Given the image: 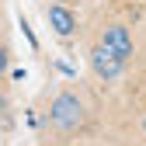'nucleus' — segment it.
<instances>
[{
    "instance_id": "1",
    "label": "nucleus",
    "mask_w": 146,
    "mask_h": 146,
    "mask_svg": "<svg viewBox=\"0 0 146 146\" xmlns=\"http://www.w3.org/2000/svg\"><path fill=\"white\" fill-rule=\"evenodd\" d=\"M52 125L63 132H73V129H80V118H84V108L80 101L73 98V94H59L56 101H52V111H49Z\"/></svg>"
},
{
    "instance_id": "2",
    "label": "nucleus",
    "mask_w": 146,
    "mask_h": 146,
    "mask_svg": "<svg viewBox=\"0 0 146 146\" xmlns=\"http://www.w3.org/2000/svg\"><path fill=\"white\" fill-rule=\"evenodd\" d=\"M90 66H94V73L104 77V80H118L125 73V59H118L108 45H94L90 49Z\"/></svg>"
},
{
    "instance_id": "3",
    "label": "nucleus",
    "mask_w": 146,
    "mask_h": 146,
    "mask_svg": "<svg viewBox=\"0 0 146 146\" xmlns=\"http://www.w3.org/2000/svg\"><path fill=\"white\" fill-rule=\"evenodd\" d=\"M101 45H108V49H111L118 59H125V63L132 59V38H129V28H122V25L104 28V31H101Z\"/></svg>"
},
{
    "instance_id": "4",
    "label": "nucleus",
    "mask_w": 146,
    "mask_h": 146,
    "mask_svg": "<svg viewBox=\"0 0 146 146\" xmlns=\"http://www.w3.org/2000/svg\"><path fill=\"white\" fill-rule=\"evenodd\" d=\"M49 25L56 28V35L70 38V35L77 31V17H73V11H70L66 4H52V7H49Z\"/></svg>"
},
{
    "instance_id": "5",
    "label": "nucleus",
    "mask_w": 146,
    "mask_h": 146,
    "mask_svg": "<svg viewBox=\"0 0 146 146\" xmlns=\"http://www.w3.org/2000/svg\"><path fill=\"white\" fill-rule=\"evenodd\" d=\"M0 73H7V52L0 49Z\"/></svg>"
},
{
    "instance_id": "6",
    "label": "nucleus",
    "mask_w": 146,
    "mask_h": 146,
    "mask_svg": "<svg viewBox=\"0 0 146 146\" xmlns=\"http://www.w3.org/2000/svg\"><path fill=\"white\" fill-rule=\"evenodd\" d=\"M4 108H7V101H4V98H0V111H4Z\"/></svg>"
},
{
    "instance_id": "7",
    "label": "nucleus",
    "mask_w": 146,
    "mask_h": 146,
    "mask_svg": "<svg viewBox=\"0 0 146 146\" xmlns=\"http://www.w3.org/2000/svg\"><path fill=\"white\" fill-rule=\"evenodd\" d=\"M52 4H66V0H52Z\"/></svg>"
},
{
    "instance_id": "8",
    "label": "nucleus",
    "mask_w": 146,
    "mask_h": 146,
    "mask_svg": "<svg viewBox=\"0 0 146 146\" xmlns=\"http://www.w3.org/2000/svg\"><path fill=\"white\" fill-rule=\"evenodd\" d=\"M143 129H146V118H143Z\"/></svg>"
}]
</instances>
